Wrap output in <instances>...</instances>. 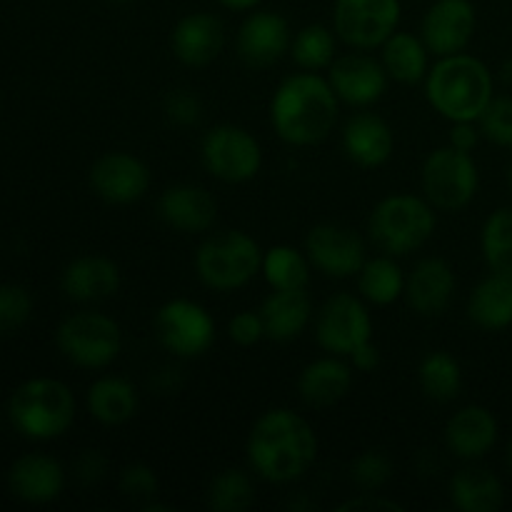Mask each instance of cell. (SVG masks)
I'll return each mask as SVG.
<instances>
[{"label":"cell","instance_id":"obj_1","mask_svg":"<svg viewBox=\"0 0 512 512\" xmlns=\"http://www.w3.org/2000/svg\"><path fill=\"white\" fill-rule=\"evenodd\" d=\"M318 438L305 418L293 410H270L255 423L248 440V458L268 483H293L315 463Z\"/></svg>","mask_w":512,"mask_h":512},{"label":"cell","instance_id":"obj_2","mask_svg":"<svg viewBox=\"0 0 512 512\" xmlns=\"http://www.w3.org/2000/svg\"><path fill=\"white\" fill-rule=\"evenodd\" d=\"M273 128L285 143L315 145L328 138L338 118V95L333 85L313 73L285 80L273 98Z\"/></svg>","mask_w":512,"mask_h":512},{"label":"cell","instance_id":"obj_3","mask_svg":"<svg viewBox=\"0 0 512 512\" xmlns=\"http://www.w3.org/2000/svg\"><path fill=\"white\" fill-rule=\"evenodd\" d=\"M425 93L443 118L475 123L493 100V75L473 55H445L430 68Z\"/></svg>","mask_w":512,"mask_h":512},{"label":"cell","instance_id":"obj_4","mask_svg":"<svg viewBox=\"0 0 512 512\" xmlns=\"http://www.w3.org/2000/svg\"><path fill=\"white\" fill-rule=\"evenodd\" d=\"M10 420L30 440H53L73 425L75 398L53 378H35L20 385L10 398Z\"/></svg>","mask_w":512,"mask_h":512},{"label":"cell","instance_id":"obj_5","mask_svg":"<svg viewBox=\"0 0 512 512\" xmlns=\"http://www.w3.org/2000/svg\"><path fill=\"white\" fill-rule=\"evenodd\" d=\"M435 230V213L415 195L385 198L370 218V238L383 253L408 255L418 250Z\"/></svg>","mask_w":512,"mask_h":512},{"label":"cell","instance_id":"obj_6","mask_svg":"<svg viewBox=\"0 0 512 512\" xmlns=\"http://www.w3.org/2000/svg\"><path fill=\"white\" fill-rule=\"evenodd\" d=\"M195 268L208 288L235 290L250 283L255 273L263 268V255L250 235L228 230L200 245Z\"/></svg>","mask_w":512,"mask_h":512},{"label":"cell","instance_id":"obj_7","mask_svg":"<svg viewBox=\"0 0 512 512\" xmlns=\"http://www.w3.org/2000/svg\"><path fill=\"white\" fill-rule=\"evenodd\" d=\"M123 345L115 320L100 313H78L63 320L58 328V348L80 368H105L113 363Z\"/></svg>","mask_w":512,"mask_h":512},{"label":"cell","instance_id":"obj_8","mask_svg":"<svg viewBox=\"0 0 512 512\" xmlns=\"http://www.w3.org/2000/svg\"><path fill=\"white\" fill-rule=\"evenodd\" d=\"M423 190L435 208H465L478 193V165L455 145L438 148L423 165Z\"/></svg>","mask_w":512,"mask_h":512},{"label":"cell","instance_id":"obj_9","mask_svg":"<svg viewBox=\"0 0 512 512\" xmlns=\"http://www.w3.org/2000/svg\"><path fill=\"white\" fill-rule=\"evenodd\" d=\"M400 23V0H338L335 33L353 48H378Z\"/></svg>","mask_w":512,"mask_h":512},{"label":"cell","instance_id":"obj_10","mask_svg":"<svg viewBox=\"0 0 512 512\" xmlns=\"http://www.w3.org/2000/svg\"><path fill=\"white\" fill-rule=\"evenodd\" d=\"M203 163L215 178L225 183H245L260 170L263 153L248 130L238 125H220L205 135Z\"/></svg>","mask_w":512,"mask_h":512},{"label":"cell","instance_id":"obj_11","mask_svg":"<svg viewBox=\"0 0 512 512\" xmlns=\"http://www.w3.org/2000/svg\"><path fill=\"white\" fill-rule=\"evenodd\" d=\"M155 333L165 350L178 358H195L203 355L215 340L213 318L190 300H173L163 305L155 318Z\"/></svg>","mask_w":512,"mask_h":512},{"label":"cell","instance_id":"obj_12","mask_svg":"<svg viewBox=\"0 0 512 512\" xmlns=\"http://www.w3.org/2000/svg\"><path fill=\"white\" fill-rule=\"evenodd\" d=\"M370 335H373V323H370L368 310L353 295H333L320 310L315 338L320 348L328 353L350 355L360 345L368 343Z\"/></svg>","mask_w":512,"mask_h":512},{"label":"cell","instance_id":"obj_13","mask_svg":"<svg viewBox=\"0 0 512 512\" xmlns=\"http://www.w3.org/2000/svg\"><path fill=\"white\" fill-rule=\"evenodd\" d=\"M305 245H308L313 265H318L330 278H350V275L360 273V268L365 265L363 240L350 228L318 225L310 230Z\"/></svg>","mask_w":512,"mask_h":512},{"label":"cell","instance_id":"obj_14","mask_svg":"<svg viewBox=\"0 0 512 512\" xmlns=\"http://www.w3.org/2000/svg\"><path fill=\"white\" fill-rule=\"evenodd\" d=\"M475 33V8L470 0H438L423 20V43L430 53L455 55Z\"/></svg>","mask_w":512,"mask_h":512},{"label":"cell","instance_id":"obj_15","mask_svg":"<svg viewBox=\"0 0 512 512\" xmlns=\"http://www.w3.org/2000/svg\"><path fill=\"white\" fill-rule=\"evenodd\" d=\"M95 193L108 203H135L145 195L150 183L148 168L128 153H108L90 170Z\"/></svg>","mask_w":512,"mask_h":512},{"label":"cell","instance_id":"obj_16","mask_svg":"<svg viewBox=\"0 0 512 512\" xmlns=\"http://www.w3.org/2000/svg\"><path fill=\"white\" fill-rule=\"evenodd\" d=\"M330 85L345 103L370 105L388 88V73L370 55L350 53L330 65Z\"/></svg>","mask_w":512,"mask_h":512},{"label":"cell","instance_id":"obj_17","mask_svg":"<svg viewBox=\"0 0 512 512\" xmlns=\"http://www.w3.org/2000/svg\"><path fill=\"white\" fill-rule=\"evenodd\" d=\"M290 45V30L285 18L275 13H255L243 23L238 35L240 58L253 68H268L283 58Z\"/></svg>","mask_w":512,"mask_h":512},{"label":"cell","instance_id":"obj_18","mask_svg":"<svg viewBox=\"0 0 512 512\" xmlns=\"http://www.w3.org/2000/svg\"><path fill=\"white\" fill-rule=\"evenodd\" d=\"M63 480L65 475L58 460L38 453L15 460L8 473V485L15 498L33 505H43L58 498L63 490Z\"/></svg>","mask_w":512,"mask_h":512},{"label":"cell","instance_id":"obj_19","mask_svg":"<svg viewBox=\"0 0 512 512\" xmlns=\"http://www.w3.org/2000/svg\"><path fill=\"white\" fill-rule=\"evenodd\" d=\"M223 23L210 13L185 15L173 30V53L185 65H208L223 50Z\"/></svg>","mask_w":512,"mask_h":512},{"label":"cell","instance_id":"obj_20","mask_svg":"<svg viewBox=\"0 0 512 512\" xmlns=\"http://www.w3.org/2000/svg\"><path fill=\"white\" fill-rule=\"evenodd\" d=\"M455 293V273L445 260L428 258L418 263L405 283V295L415 313L438 315L448 308Z\"/></svg>","mask_w":512,"mask_h":512},{"label":"cell","instance_id":"obj_21","mask_svg":"<svg viewBox=\"0 0 512 512\" xmlns=\"http://www.w3.org/2000/svg\"><path fill=\"white\" fill-rule=\"evenodd\" d=\"M450 453L463 460H478L498 443V420L488 408L470 405L450 418L445 430Z\"/></svg>","mask_w":512,"mask_h":512},{"label":"cell","instance_id":"obj_22","mask_svg":"<svg viewBox=\"0 0 512 512\" xmlns=\"http://www.w3.org/2000/svg\"><path fill=\"white\" fill-rule=\"evenodd\" d=\"M63 290L70 300L78 303H95V300H105L120 288V273L118 265L100 255H88V258H78L65 268L63 273Z\"/></svg>","mask_w":512,"mask_h":512},{"label":"cell","instance_id":"obj_23","mask_svg":"<svg viewBox=\"0 0 512 512\" xmlns=\"http://www.w3.org/2000/svg\"><path fill=\"white\" fill-rule=\"evenodd\" d=\"M160 215L173 228L185 233H203L215 223L218 205L213 195L198 185H175L160 198Z\"/></svg>","mask_w":512,"mask_h":512},{"label":"cell","instance_id":"obj_24","mask_svg":"<svg viewBox=\"0 0 512 512\" xmlns=\"http://www.w3.org/2000/svg\"><path fill=\"white\" fill-rule=\"evenodd\" d=\"M343 148L353 163L363 168H378L393 153V133L378 115L358 113L345 125Z\"/></svg>","mask_w":512,"mask_h":512},{"label":"cell","instance_id":"obj_25","mask_svg":"<svg viewBox=\"0 0 512 512\" xmlns=\"http://www.w3.org/2000/svg\"><path fill=\"white\" fill-rule=\"evenodd\" d=\"M265 335L273 340H293L310 320V300L305 290H275L260 308Z\"/></svg>","mask_w":512,"mask_h":512},{"label":"cell","instance_id":"obj_26","mask_svg":"<svg viewBox=\"0 0 512 512\" xmlns=\"http://www.w3.org/2000/svg\"><path fill=\"white\" fill-rule=\"evenodd\" d=\"M353 383V373L338 358L315 360L300 375V395L313 408H328L345 398Z\"/></svg>","mask_w":512,"mask_h":512},{"label":"cell","instance_id":"obj_27","mask_svg":"<svg viewBox=\"0 0 512 512\" xmlns=\"http://www.w3.org/2000/svg\"><path fill=\"white\" fill-rule=\"evenodd\" d=\"M470 320L485 330L512 325V278L493 273L473 290L468 303Z\"/></svg>","mask_w":512,"mask_h":512},{"label":"cell","instance_id":"obj_28","mask_svg":"<svg viewBox=\"0 0 512 512\" xmlns=\"http://www.w3.org/2000/svg\"><path fill=\"white\" fill-rule=\"evenodd\" d=\"M450 498L463 512H495L503 505V483L485 468H465L450 480Z\"/></svg>","mask_w":512,"mask_h":512},{"label":"cell","instance_id":"obj_29","mask_svg":"<svg viewBox=\"0 0 512 512\" xmlns=\"http://www.w3.org/2000/svg\"><path fill=\"white\" fill-rule=\"evenodd\" d=\"M383 45V68L390 78L405 85L423 80L428 70V48L423 40L410 33H393Z\"/></svg>","mask_w":512,"mask_h":512},{"label":"cell","instance_id":"obj_30","mask_svg":"<svg viewBox=\"0 0 512 512\" xmlns=\"http://www.w3.org/2000/svg\"><path fill=\"white\" fill-rule=\"evenodd\" d=\"M88 408L95 420L105 425H120L138 410V395L128 380L103 378L90 388Z\"/></svg>","mask_w":512,"mask_h":512},{"label":"cell","instance_id":"obj_31","mask_svg":"<svg viewBox=\"0 0 512 512\" xmlns=\"http://www.w3.org/2000/svg\"><path fill=\"white\" fill-rule=\"evenodd\" d=\"M405 288L403 270L393 260L388 258H375L360 268V293L375 305H390L400 298Z\"/></svg>","mask_w":512,"mask_h":512},{"label":"cell","instance_id":"obj_32","mask_svg":"<svg viewBox=\"0 0 512 512\" xmlns=\"http://www.w3.org/2000/svg\"><path fill=\"white\" fill-rule=\"evenodd\" d=\"M420 385H423L425 395L438 403L453 400L463 385L458 360L448 353H430L420 365Z\"/></svg>","mask_w":512,"mask_h":512},{"label":"cell","instance_id":"obj_33","mask_svg":"<svg viewBox=\"0 0 512 512\" xmlns=\"http://www.w3.org/2000/svg\"><path fill=\"white\" fill-rule=\"evenodd\" d=\"M263 273L265 280L273 285V290H305L310 278L308 260L288 245L273 248L265 255Z\"/></svg>","mask_w":512,"mask_h":512},{"label":"cell","instance_id":"obj_34","mask_svg":"<svg viewBox=\"0 0 512 512\" xmlns=\"http://www.w3.org/2000/svg\"><path fill=\"white\" fill-rule=\"evenodd\" d=\"M483 253L490 270L512 278V208H503L488 218L483 228Z\"/></svg>","mask_w":512,"mask_h":512},{"label":"cell","instance_id":"obj_35","mask_svg":"<svg viewBox=\"0 0 512 512\" xmlns=\"http://www.w3.org/2000/svg\"><path fill=\"white\" fill-rule=\"evenodd\" d=\"M253 483L240 470H225L208 490V505L215 512H245L253 505Z\"/></svg>","mask_w":512,"mask_h":512},{"label":"cell","instance_id":"obj_36","mask_svg":"<svg viewBox=\"0 0 512 512\" xmlns=\"http://www.w3.org/2000/svg\"><path fill=\"white\" fill-rule=\"evenodd\" d=\"M293 58L300 68L320 70L333 63L335 38L323 25H308L293 40Z\"/></svg>","mask_w":512,"mask_h":512},{"label":"cell","instance_id":"obj_37","mask_svg":"<svg viewBox=\"0 0 512 512\" xmlns=\"http://www.w3.org/2000/svg\"><path fill=\"white\" fill-rule=\"evenodd\" d=\"M33 300L20 285H0V335H10L23 328L30 318Z\"/></svg>","mask_w":512,"mask_h":512},{"label":"cell","instance_id":"obj_38","mask_svg":"<svg viewBox=\"0 0 512 512\" xmlns=\"http://www.w3.org/2000/svg\"><path fill=\"white\" fill-rule=\"evenodd\" d=\"M480 133L493 143L512 148V98H493L480 115Z\"/></svg>","mask_w":512,"mask_h":512},{"label":"cell","instance_id":"obj_39","mask_svg":"<svg viewBox=\"0 0 512 512\" xmlns=\"http://www.w3.org/2000/svg\"><path fill=\"white\" fill-rule=\"evenodd\" d=\"M390 473H393L390 460L383 453H378V450H370V453L360 455L353 465V480L365 490L383 488L390 480Z\"/></svg>","mask_w":512,"mask_h":512},{"label":"cell","instance_id":"obj_40","mask_svg":"<svg viewBox=\"0 0 512 512\" xmlns=\"http://www.w3.org/2000/svg\"><path fill=\"white\" fill-rule=\"evenodd\" d=\"M120 488H123V493L130 500L145 505L158 495V478H155V473L148 465H130L123 473V478H120Z\"/></svg>","mask_w":512,"mask_h":512},{"label":"cell","instance_id":"obj_41","mask_svg":"<svg viewBox=\"0 0 512 512\" xmlns=\"http://www.w3.org/2000/svg\"><path fill=\"white\" fill-rule=\"evenodd\" d=\"M165 113L175 125H193L200 120V100L190 90H175L165 100Z\"/></svg>","mask_w":512,"mask_h":512},{"label":"cell","instance_id":"obj_42","mask_svg":"<svg viewBox=\"0 0 512 512\" xmlns=\"http://www.w3.org/2000/svg\"><path fill=\"white\" fill-rule=\"evenodd\" d=\"M230 338L238 345H255L265 335V325L260 313H238L230 320Z\"/></svg>","mask_w":512,"mask_h":512},{"label":"cell","instance_id":"obj_43","mask_svg":"<svg viewBox=\"0 0 512 512\" xmlns=\"http://www.w3.org/2000/svg\"><path fill=\"white\" fill-rule=\"evenodd\" d=\"M75 473H78L85 483H93V480L103 478L105 458L100 453H95V450H85L78 458V463H75Z\"/></svg>","mask_w":512,"mask_h":512},{"label":"cell","instance_id":"obj_44","mask_svg":"<svg viewBox=\"0 0 512 512\" xmlns=\"http://www.w3.org/2000/svg\"><path fill=\"white\" fill-rule=\"evenodd\" d=\"M348 510H390V512H400L403 510V505L393 503V500H385V498H378V495L373 493H365L360 495V498H353L348 500V503L340 505V512H348Z\"/></svg>","mask_w":512,"mask_h":512},{"label":"cell","instance_id":"obj_45","mask_svg":"<svg viewBox=\"0 0 512 512\" xmlns=\"http://www.w3.org/2000/svg\"><path fill=\"white\" fill-rule=\"evenodd\" d=\"M478 138H480V133L473 128V123H455L453 133H450V145H455L458 150L470 153V150L478 145Z\"/></svg>","mask_w":512,"mask_h":512},{"label":"cell","instance_id":"obj_46","mask_svg":"<svg viewBox=\"0 0 512 512\" xmlns=\"http://www.w3.org/2000/svg\"><path fill=\"white\" fill-rule=\"evenodd\" d=\"M350 358H353L355 368L363 370V373H370V370L378 368V363H380V350L375 348V345L368 340V343L360 345L358 350H353V353H350Z\"/></svg>","mask_w":512,"mask_h":512},{"label":"cell","instance_id":"obj_47","mask_svg":"<svg viewBox=\"0 0 512 512\" xmlns=\"http://www.w3.org/2000/svg\"><path fill=\"white\" fill-rule=\"evenodd\" d=\"M220 3L230 10H250V8H255L260 0H220Z\"/></svg>","mask_w":512,"mask_h":512},{"label":"cell","instance_id":"obj_48","mask_svg":"<svg viewBox=\"0 0 512 512\" xmlns=\"http://www.w3.org/2000/svg\"><path fill=\"white\" fill-rule=\"evenodd\" d=\"M505 78H508L510 83H512V63L508 65V68H505Z\"/></svg>","mask_w":512,"mask_h":512},{"label":"cell","instance_id":"obj_49","mask_svg":"<svg viewBox=\"0 0 512 512\" xmlns=\"http://www.w3.org/2000/svg\"><path fill=\"white\" fill-rule=\"evenodd\" d=\"M508 465H510V470H512V443H510V450H508Z\"/></svg>","mask_w":512,"mask_h":512},{"label":"cell","instance_id":"obj_50","mask_svg":"<svg viewBox=\"0 0 512 512\" xmlns=\"http://www.w3.org/2000/svg\"><path fill=\"white\" fill-rule=\"evenodd\" d=\"M508 180H510V188H512V163H510V173H508Z\"/></svg>","mask_w":512,"mask_h":512},{"label":"cell","instance_id":"obj_51","mask_svg":"<svg viewBox=\"0 0 512 512\" xmlns=\"http://www.w3.org/2000/svg\"><path fill=\"white\" fill-rule=\"evenodd\" d=\"M115 3H125V0H115Z\"/></svg>","mask_w":512,"mask_h":512}]
</instances>
